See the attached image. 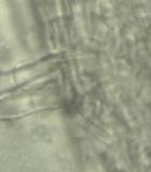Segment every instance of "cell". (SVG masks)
I'll return each mask as SVG.
<instances>
[{
    "instance_id": "cell-2",
    "label": "cell",
    "mask_w": 151,
    "mask_h": 172,
    "mask_svg": "<svg viewBox=\"0 0 151 172\" xmlns=\"http://www.w3.org/2000/svg\"><path fill=\"white\" fill-rule=\"evenodd\" d=\"M55 57H46L0 73V95L22 88L51 72L56 67Z\"/></svg>"
},
{
    "instance_id": "cell-1",
    "label": "cell",
    "mask_w": 151,
    "mask_h": 172,
    "mask_svg": "<svg viewBox=\"0 0 151 172\" xmlns=\"http://www.w3.org/2000/svg\"><path fill=\"white\" fill-rule=\"evenodd\" d=\"M60 97L52 87L29 90L0 99V121H10L32 116L57 107Z\"/></svg>"
}]
</instances>
